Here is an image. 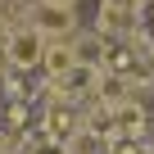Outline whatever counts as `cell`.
<instances>
[{
  "label": "cell",
  "mask_w": 154,
  "mask_h": 154,
  "mask_svg": "<svg viewBox=\"0 0 154 154\" xmlns=\"http://www.w3.org/2000/svg\"><path fill=\"white\" fill-rule=\"evenodd\" d=\"M9 122L23 127V122H27V104H9Z\"/></svg>",
  "instance_id": "7"
},
{
  "label": "cell",
  "mask_w": 154,
  "mask_h": 154,
  "mask_svg": "<svg viewBox=\"0 0 154 154\" xmlns=\"http://www.w3.org/2000/svg\"><path fill=\"white\" fill-rule=\"evenodd\" d=\"M145 9V0H100V14H95V36L100 41H131L136 36V18Z\"/></svg>",
  "instance_id": "1"
},
{
  "label": "cell",
  "mask_w": 154,
  "mask_h": 154,
  "mask_svg": "<svg viewBox=\"0 0 154 154\" xmlns=\"http://www.w3.org/2000/svg\"><path fill=\"white\" fill-rule=\"evenodd\" d=\"M149 68H154V45H149Z\"/></svg>",
  "instance_id": "9"
},
{
  "label": "cell",
  "mask_w": 154,
  "mask_h": 154,
  "mask_svg": "<svg viewBox=\"0 0 154 154\" xmlns=\"http://www.w3.org/2000/svg\"><path fill=\"white\" fill-rule=\"evenodd\" d=\"M0 50H5V63H9L14 72H27V68H41L45 36H36L32 27H18V32H9L5 41H0Z\"/></svg>",
  "instance_id": "3"
},
{
  "label": "cell",
  "mask_w": 154,
  "mask_h": 154,
  "mask_svg": "<svg viewBox=\"0 0 154 154\" xmlns=\"http://www.w3.org/2000/svg\"><path fill=\"white\" fill-rule=\"evenodd\" d=\"M41 68H45V77H50V82H59V77H68V72L77 68V59H72V45H68V41H45Z\"/></svg>",
  "instance_id": "4"
},
{
  "label": "cell",
  "mask_w": 154,
  "mask_h": 154,
  "mask_svg": "<svg viewBox=\"0 0 154 154\" xmlns=\"http://www.w3.org/2000/svg\"><path fill=\"white\" fill-rule=\"evenodd\" d=\"M0 14H5V0H0Z\"/></svg>",
  "instance_id": "10"
},
{
  "label": "cell",
  "mask_w": 154,
  "mask_h": 154,
  "mask_svg": "<svg viewBox=\"0 0 154 154\" xmlns=\"http://www.w3.org/2000/svg\"><path fill=\"white\" fill-rule=\"evenodd\" d=\"M27 154H68V145H63V140H50V136H36V140L27 145Z\"/></svg>",
  "instance_id": "6"
},
{
  "label": "cell",
  "mask_w": 154,
  "mask_h": 154,
  "mask_svg": "<svg viewBox=\"0 0 154 154\" xmlns=\"http://www.w3.org/2000/svg\"><path fill=\"white\" fill-rule=\"evenodd\" d=\"M45 5H63V9H77V0H45Z\"/></svg>",
  "instance_id": "8"
},
{
  "label": "cell",
  "mask_w": 154,
  "mask_h": 154,
  "mask_svg": "<svg viewBox=\"0 0 154 154\" xmlns=\"http://www.w3.org/2000/svg\"><path fill=\"white\" fill-rule=\"evenodd\" d=\"M23 27H32V32H36V36H45V41H68V36L77 32V9L32 0V5L23 9Z\"/></svg>",
  "instance_id": "2"
},
{
  "label": "cell",
  "mask_w": 154,
  "mask_h": 154,
  "mask_svg": "<svg viewBox=\"0 0 154 154\" xmlns=\"http://www.w3.org/2000/svg\"><path fill=\"white\" fill-rule=\"evenodd\" d=\"M72 131H77L72 104H50V109H45V136H50V140H68Z\"/></svg>",
  "instance_id": "5"
}]
</instances>
